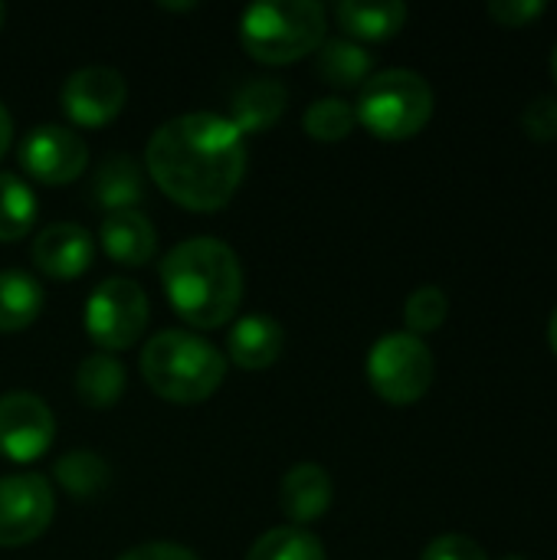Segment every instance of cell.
<instances>
[{
    "label": "cell",
    "mask_w": 557,
    "mask_h": 560,
    "mask_svg": "<svg viewBox=\"0 0 557 560\" xmlns=\"http://www.w3.org/2000/svg\"><path fill=\"white\" fill-rule=\"evenodd\" d=\"M355 115L374 138L404 141L427 128L433 115V89L414 69H381L361 85Z\"/></svg>",
    "instance_id": "5b68a950"
},
{
    "label": "cell",
    "mask_w": 557,
    "mask_h": 560,
    "mask_svg": "<svg viewBox=\"0 0 557 560\" xmlns=\"http://www.w3.org/2000/svg\"><path fill=\"white\" fill-rule=\"evenodd\" d=\"M56 512L53 489L36 472L0 476V548H23L36 541Z\"/></svg>",
    "instance_id": "ba28073f"
},
{
    "label": "cell",
    "mask_w": 557,
    "mask_h": 560,
    "mask_svg": "<svg viewBox=\"0 0 557 560\" xmlns=\"http://www.w3.org/2000/svg\"><path fill=\"white\" fill-rule=\"evenodd\" d=\"M56 436L53 410L30 390H10L0 397V456L13 463L39 459Z\"/></svg>",
    "instance_id": "30bf717a"
},
{
    "label": "cell",
    "mask_w": 557,
    "mask_h": 560,
    "mask_svg": "<svg viewBox=\"0 0 557 560\" xmlns=\"http://www.w3.org/2000/svg\"><path fill=\"white\" fill-rule=\"evenodd\" d=\"M450 315V299L440 285H420L410 292L407 305H404V322L410 328V335H427L437 331Z\"/></svg>",
    "instance_id": "484cf974"
},
{
    "label": "cell",
    "mask_w": 557,
    "mask_h": 560,
    "mask_svg": "<svg viewBox=\"0 0 557 560\" xmlns=\"http://www.w3.org/2000/svg\"><path fill=\"white\" fill-rule=\"evenodd\" d=\"M545 13V0H492L489 16L502 26H525Z\"/></svg>",
    "instance_id": "f1b7e54d"
},
{
    "label": "cell",
    "mask_w": 557,
    "mask_h": 560,
    "mask_svg": "<svg viewBox=\"0 0 557 560\" xmlns=\"http://www.w3.org/2000/svg\"><path fill=\"white\" fill-rule=\"evenodd\" d=\"M3 20H7V7L0 3V26H3Z\"/></svg>",
    "instance_id": "836d02e7"
},
{
    "label": "cell",
    "mask_w": 557,
    "mask_h": 560,
    "mask_svg": "<svg viewBox=\"0 0 557 560\" xmlns=\"http://www.w3.org/2000/svg\"><path fill=\"white\" fill-rule=\"evenodd\" d=\"M502 560H529V558H522V555H509V558H502Z\"/></svg>",
    "instance_id": "e575fe53"
},
{
    "label": "cell",
    "mask_w": 557,
    "mask_h": 560,
    "mask_svg": "<svg viewBox=\"0 0 557 560\" xmlns=\"http://www.w3.org/2000/svg\"><path fill=\"white\" fill-rule=\"evenodd\" d=\"M355 125H358L355 105L345 102V98H338V95H328V98L312 102L305 108V115H302V128L315 141H341V138L351 135Z\"/></svg>",
    "instance_id": "d4e9b609"
},
{
    "label": "cell",
    "mask_w": 557,
    "mask_h": 560,
    "mask_svg": "<svg viewBox=\"0 0 557 560\" xmlns=\"http://www.w3.org/2000/svg\"><path fill=\"white\" fill-rule=\"evenodd\" d=\"M161 282L171 308L194 328L227 325L243 302L240 256L213 236L177 243L161 262Z\"/></svg>",
    "instance_id": "7a4b0ae2"
},
{
    "label": "cell",
    "mask_w": 557,
    "mask_h": 560,
    "mask_svg": "<svg viewBox=\"0 0 557 560\" xmlns=\"http://www.w3.org/2000/svg\"><path fill=\"white\" fill-rule=\"evenodd\" d=\"M36 223V194L10 171H0V240L16 243Z\"/></svg>",
    "instance_id": "603a6c76"
},
{
    "label": "cell",
    "mask_w": 557,
    "mask_h": 560,
    "mask_svg": "<svg viewBox=\"0 0 557 560\" xmlns=\"http://www.w3.org/2000/svg\"><path fill=\"white\" fill-rule=\"evenodd\" d=\"M325 39V7L315 0H259L240 16L243 49L269 66L295 62Z\"/></svg>",
    "instance_id": "277c9868"
},
{
    "label": "cell",
    "mask_w": 557,
    "mask_h": 560,
    "mask_svg": "<svg viewBox=\"0 0 557 560\" xmlns=\"http://www.w3.org/2000/svg\"><path fill=\"white\" fill-rule=\"evenodd\" d=\"M437 374V361L433 351L427 348L423 338L410 335V331H391L384 338L374 341V348L368 351V381L374 387L378 397H384L387 404H417Z\"/></svg>",
    "instance_id": "8992f818"
},
{
    "label": "cell",
    "mask_w": 557,
    "mask_h": 560,
    "mask_svg": "<svg viewBox=\"0 0 557 560\" xmlns=\"http://www.w3.org/2000/svg\"><path fill=\"white\" fill-rule=\"evenodd\" d=\"M30 259L39 272L53 279H76L95 259V240L79 223H49L36 233L30 246Z\"/></svg>",
    "instance_id": "7c38bea8"
},
{
    "label": "cell",
    "mask_w": 557,
    "mask_h": 560,
    "mask_svg": "<svg viewBox=\"0 0 557 560\" xmlns=\"http://www.w3.org/2000/svg\"><path fill=\"white\" fill-rule=\"evenodd\" d=\"M118 560H197V555L174 541H148V545L128 548Z\"/></svg>",
    "instance_id": "f546056e"
},
{
    "label": "cell",
    "mask_w": 557,
    "mask_h": 560,
    "mask_svg": "<svg viewBox=\"0 0 557 560\" xmlns=\"http://www.w3.org/2000/svg\"><path fill=\"white\" fill-rule=\"evenodd\" d=\"M332 499H335L332 476H328L325 466H318V463H299V466H292V469L282 476L279 505H282V515H286L295 528H302V525L322 518V515L332 509Z\"/></svg>",
    "instance_id": "4fadbf2b"
},
{
    "label": "cell",
    "mask_w": 557,
    "mask_h": 560,
    "mask_svg": "<svg viewBox=\"0 0 557 560\" xmlns=\"http://www.w3.org/2000/svg\"><path fill=\"white\" fill-rule=\"evenodd\" d=\"M548 341H552V351L557 354V308L552 312V322H548Z\"/></svg>",
    "instance_id": "1f68e13d"
},
{
    "label": "cell",
    "mask_w": 557,
    "mask_h": 560,
    "mask_svg": "<svg viewBox=\"0 0 557 560\" xmlns=\"http://www.w3.org/2000/svg\"><path fill=\"white\" fill-rule=\"evenodd\" d=\"M151 180L181 207L213 213L233 200L246 174V138L227 115L187 112L164 121L148 148Z\"/></svg>",
    "instance_id": "6da1fadb"
},
{
    "label": "cell",
    "mask_w": 557,
    "mask_h": 560,
    "mask_svg": "<svg viewBox=\"0 0 557 560\" xmlns=\"http://www.w3.org/2000/svg\"><path fill=\"white\" fill-rule=\"evenodd\" d=\"M20 167L39 184H72L89 161V144L66 125H36L20 141Z\"/></svg>",
    "instance_id": "9c48e42d"
},
{
    "label": "cell",
    "mask_w": 557,
    "mask_h": 560,
    "mask_svg": "<svg viewBox=\"0 0 557 560\" xmlns=\"http://www.w3.org/2000/svg\"><path fill=\"white\" fill-rule=\"evenodd\" d=\"M552 72H555V82H557V43H555V52H552Z\"/></svg>",
    "instance_id": "d6a6232c"
},
{
    "label": "cell",
    "mask_w": 557,
    "mask_h": 560,
    "mask_svg": "<svg viewBox=\"0 0 557 560\" xmlns=\"http://www.w3.org/2000/svg\"><path fill=\"white\" fill-rule=\"evenodd\" d=\"M420 560H489V555L469 535H440L427 545Z\"/></svg>",
    "instance_id": "83f0119b"
},
{
    "label": "cell",
    "mask_w": 557,
    "mask_h": 560,
    "mask_svg": "<svg viewBox=\"0 0 557 560\" xmlns=\"http://www.w3.org/2000/svg\"><path fill=\"white\" fill-rule=\"evenodd\" d=\"M98 243L118 266H144L158 249V233L141 210H115L102 217Z\"/></svg>",
    "instance_id": "5bb4252c"
},
{
    "label": "cell",
    "mask_w": 557,
    "mask_h": 560,
    "mask_svg": "<svg viewBox=\"0 0 557 560\" xmlns=\"http://www.w3.org/2000/svg\"><path fill=\"white\" fill-rule=\"evenodd\" d=\"M43 285L23 269L0 272V331H23L43 312Z\"/></svg>",
    "instance_id": "44dd1931"
},
{
    "label": "cell",
    "mask_w": 557,
    "mask_h": 560,
    "mask_svg": "<svg viewBox=\"0 0 557 560\" xmlns=\"http://www.w3.org/2000/svg\"><path fill=\"white\" fill-rule=\"evenodd\" d=\"M10 138H13V118H10L7 105L0 102V158H3L7 148H10Z\"/></svg>",
    "instance_id": "4dcf8cb0"
},
{
    "label": "cell",
    "mask_w": 557,
    "mask_h": 560,
    "mask_svg": "<svg viewBox=\"0 0 557 560\" xmlns=\"http://www.w3.org/2000/svg\"><path fill=\"white\" fill-rule=\"evenodd\" d=\"M125 368L115 354H89L79 368H76V394L85 407L105 410L115 407L125 394Z\"/></svg>",
    "instance_id": "ffe728a7"
},
{
    "label": "cell",
    "mask_w": 557,
    "mask_h": 560,
    "mask_svg": "<svg viewBox=\"0 0 557 560\" xmlns=\"http://www.w3.org/2000/svg\"><path fill=\"white\" fill-rule=\"evenodd\" d=\"M92 197L105 213L135 210L144 200V177H141L138 161L128 154L105 158L92 177Z\"/></svg>",
    "instance_id": "ac0fdd59"
},
{
    "label": "cell",
    "mask_w": 557,
    "mask_h": 560,
    "mask_svg": "<svg viewBox=\"0 0 557 560\" xmlns=\"http://www.w3.org/2000/svg\"><path fill=\"white\" fill-rule=\"evenodd\" d=\"M371 52L345 36L335 39H322V46L315 49V72L322 75V82L335 85V89H351V85H364L371 79Z\"/></svg>",
    "instance_id": "d6986e66"
},
{
    "label": "cell",
    "mask_w": 557,
    "mask_h": 560,
    "mask_svg": "<svg viewBox=\"0 0 557 560\" xmlns=\"http://www.w3.org/2000/svg\"><path fill=\"white\" fill-rule=\"evenodd\" d=\"M522 128L529 131L532 141H555L557 138V98L555 95H538L525 105L522 112Z\"/></svg>",
    "instance_id": "4316f807"
},
{
    "label": "cell",
    "mask_w": 557,
    "mask_h": 560,
    "mask_svg": "<svg viewBox=\"0 0 557 560\" xmlns=\"http://www.w3.org/2000/svg\"><path fill=\"white\" fill-rule=\"evenodd\" d=\"M148 328V295L138 282L112 276L98 282L85 302V331L89 338L112 351L131 348Z\"/></svg>",
    "instance_id": "52a82bcc"
},
{
    "label": "cell",
    "mask_w": 557,
    "mask_h": 560,
    "mask_svg": "<svg viewBox=\"0 0 557 560\" xmlns=\"http://www.w3.org/2000/svg\"><path fill=\"white\" fill-rule=\"evenodd\" d=\"M141 374L158 397L174 404H200L220 390L227 358L207 338L184 328H167L141 348Z\"/></svg>",
    "instance_id": "3957f363"
},
{
    "label": "cell",
    "mask_w": 557,
    "mask_h": 560,
    "mask_svg": "<svg viewBox=\"0 0 557 560\" xmlns=\"http://www.w3.org/2000/svg\"><path fill=\"white\" fill-rule=\"evenodd\" d=\"M286 102H289V92L279 79H269V75H256L250 82H243L236 92H233V102H230V121L236 125V131L246 138V135H259L266 128H272L279 121V115L286 112Z\"/></svg>",
    "instance_id": "2e32d148"
},
{
    "label": "cell",
    "mask_w": 557,
    "mask_h": 560,
    "mask_svg": "<svg viewBox=\"0 0 557 560\" xmlns=\"http://www.w3.org/2000/svg\"><path fill=\"white\" fill-rule=\"evenodd\" d=\"M246 560H325V545L309 528L282 525L259 535Z\"/></svg>",
    "instance_id": "cb8c5ba5"
},
{
    "label": "cell",
    "mask_w": 557,
    "mask_h": 560,
    "mask_svg": "<svg viewBox=\"0 0 557 560\" xmlns=\"http://www.w3.org/2000/svg\"><path fill=\"white\" fill-rule=\"evenodd\" d=\"M338 26L355 39H391L407 23V3L401 0H338L335 3Z\"/></svg>",
    "instance_id": "e0dca14e"
},
{
    "label": "cell",
    "mask_w": 557,
    "mask_h": 560,
    "mask_svg": "<svg viewBox=\"0 0 557 560\" xmlns=\"http://www.w3.org/2000/svg\"><path fill=\"white\" fill-rule=\"evenodd\" d=\"M128 98V82L118 69L112 66H82L76 69L59 92L62 112L69 121L82 128H102L108 125Z\"/></svg>",
    "instance_id": "8fae6325"
},
{
    "label": "cell",
    "mask_w": 557,
    "mask_h": 560,
    "mask_svg": "<svg viewBox=\"0 0 557 560\" xmlns=\"http://www.w3.org/2000/svg\"><path fill=\"white\" fill-rule=\"evenodd\" d=\"M282 348H286L282 325L272 315H263V312L240 318L230 328V338H227L230 361L240 364L243 371H266V368H272L279 361Z\"/></svg>",
    "instance_id": "9a60e30c"
},
{
    "label": "cell",
    "mask_w": 557,
    "mask_h": 560,
    "mask_svg": "<svg viewBox=\"0 0 557 560\" xmlns=\"http://www.w3.org/2000/svg\"><path fill=\"white\" fill-rule=\"evenodd\" d=\"M56 482L79 502H89L108 486V463L92 450H72L56 459Z\"/></svg>",
    "instance_id": "7402d4cb"
}]
</instances>
